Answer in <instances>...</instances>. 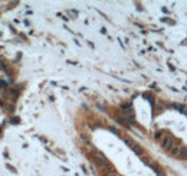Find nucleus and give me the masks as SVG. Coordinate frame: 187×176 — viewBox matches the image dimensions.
I'll return each instance as SVG.
<instances>
[{
  "label": "nucleus",
  "mask_w": 187,
  "mask_h": 176,
  "mask_svg": "<svg viewBox=\"0 0 187 176\" xmlns=\"http://www.w3.org/2000/svg\"><path fill=\"white\" fill-rule=\"evenodd\" d=\"M68 13L71 15V16H78V12H75V10H69Z\"/></svg>",
  "instance_id": "nucleus-8"
},
{
  "label": "nucleus",
  "mask_w": 187,
  "mask_h": 176,
  "mask_svg": "<svg viewBox=\"0 0 187 176\" xmlns=\"http://www.w3.org/2000/svg\"><path fill=\"white\" fill-rule=\"evenodd\" d=\"M160 144H161V147L164 149V150H168V147L173 144V136L166 133L161 139H160Z\"/></svg>",
  "instance_id": "nucleus-1"
},
{
  "label": "nucleus",
  "mask_w": 187,
  "mask_h": 176,
  "mask_svg": "<svg viewBox=\"0 0 187 176\" xmlns=\"http://www.w3.org/2000/svg\"><path fill=\"white\" fill-rule=\"evenodd\" d=\"M131 149H132V150H134V153H135V154H138V156H141V154L144 153V150H143V149H141L138 144H135V143L131 146Z\"/></svg>",
  "instance_id": "nucleus-3"
},
{
  "label": "nucleus",
  "mask_w": 187,
  "mask_h": 176,
  "mask_svg": "<svg viewBox=\"0 0 187 176\" xmlns=\"http://www.w3.org/2000/svg\"><path fill=\"white\" fill-rule=\"evenodd\" d=\"M181 159H186V147L181 146Z\"/></svg>",
  "instance_id": "nucleus-5"
},
{
  "label": "nucleus",
  "mask_w": 187,
  "mask_h": 176,
  "mask_svg": "<svg viewBox=\"0 0 187 176\" xmlns=\"http://www.w3.org/2000/svg\"><path fill=\"white\" fill-rule=\"evenodd\" d=\"M164 134H166L164 131H158V133H155V139H161Z\"/></svg>",
  "instance_id": "nucleus-6"
},
{
  "label": "nucleus",
  "mask_w": 187,
  "mask_h": 176,
  "mask_svg": "<svg viewBox=\"0 0 187 176\" xmlns=\"http://www.w3.org/2000/svg\"><path fill=\"white\" fill-rule=\"evenodd\" d=\"M124 142L127 143L128 146H130V147H131V146H132V144H134V142H132V140H131V139H128V137H125V139H124Z\"/></svg>",
  "instance_id": "nucleus-4"
},
{
  "label": "nucleus",
  "mask_w": 187,
  "mask_h": 176,
  "mask_svg": "<svg viewBox=\"0 0 187 176\" xmlns=\"http://www.w3.org/2000/svg\"><path fill=\"white\" fill-rule=\"evenodd\" d=\"M180 149H181V146H180L179 143H173L170 147H168V153H170L171 156H179L180 154Z\"/></svg>",
  "instance_id": "nucleus-2"
},
{
  "label": "nucleus",
  "mask_w": 187,
  "mask_h": 176,
  "mask_svg": "<svg viewBox=\"0 0 187 176\" xmlns=\"http://www.w3.org/2000/svg\"><path fill=\"white\" fill-rule=\"evenodd\" d=\"M107 176H119V175L117 173V172H115V170H112V172H111V173H108Z\"/></svg>",
  "instance_id": "nucleus-9"
},
{
  "label": "nucleus",
  "mask_w": 187,
  "mask_h": 176,
  "mask_svg": "<svg viewBox=\"0 0 187 176\" xmlns=\"http://www.w3.org/2000/svg\"><path fill=\"white\" fill-rule=\"evenodd\" d=\"M81 137H82V139H84V140H85V142L88 143V140H89V136H86L85 133H82V134H81Z\"/></svg>",
  "instance_id": "nucleus-7"
}]
</instances>
